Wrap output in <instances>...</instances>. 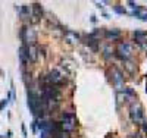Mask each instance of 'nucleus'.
I'll list each match as a JSON object with an SVG mask.
<instances>
[{"label": "nucleus", "instance_id": "1", "mask_svg": "<svg viewBox=\"0 0 147 138\" xmlns=\"http://www.w3.org/2000/svg\"><path fill=\"white\" fill-rule=\"evenodd\" d=\"M43 81H44V84H52V85L60 87L65 82V75L60 72L59 69H53V71H50L46 75Z\"/></svg>", "mask_w": 147, "mask_h": 138}, {"label": "nucleus", "instance_id": "2", "mask_svg": "<svg viewBox=\"0 0 147 138\" xmlns=\"http://www.w3.org/2000/svg\"><path fill=\"white\" fill-rule=\"evenodd\" d=\"M60 127L65 132H69V131H74L77 128V116L75 113L72 112H68V113H63L62 115V120H60Z\"/></svg>", "mask_w": 147, "mask_h": 138}, {"label": "nucleus", "instance_id": "3", "mask_svg": "<svg viewBox=\"0 0 147 138\" xmlns=\"http://www.w3.org/2000/svg\"><path fill=\"white\" fill-rule=\"evenodd\" d=\"M21 40L24 41V46L35 44L37 41V32L32 27H22L21 28Z\"/></svg>", "mask_w": 147, "mask_h": 138}, {"label": "nucleus", "instance_id": "4", "mask_svg": "<svg viewBox=\"0 0 147 138\" xmlns=\"http://www.w3.org/2000/svg\"><path fill=\"white\" fill-rule=\"evenodd\" d=\"M129 116L132 119V122L136 123H141L144 120V112H143V107L138 104V103H134L129 109Z\"/></svg>", "mask_w": 147, "mask_h": 138}, {"label": "nucleus", "instance_id": "5", "mask_svg": "<svg viewBox=\"0 0 147 138\" xmlns=\"http://www.w3.org/2000/svg\"><path fill=\"white\" fill-rule=\"evenodd\" d=\"M24 46V44H22ZM24 50H25V55L28 57L30 62H37L38 60V56H40V48L37 44H30V46H24Z\"/></svg>", "mask_w": 147, "mask_h": 138}, {"label": "nucleus", "instance_id": "6", "mask_svg": "<svg viewBox=\"0 0 147 138\" xmlns=\"http://www.w3.org/2000/svg\"><path fill=\"white\" fill-rule=\"evenodd\" d=\"M116 53L119 57L128 60L131 57V53H132V47L129 43H119L118 44V48H116Z\"/></svg>", "mask_w": 147, "mask_h": 138}, {"label": "nucleus", "instance_id": "7", "mask_svg": "<svg viewBox=\"0 0 147 138\" xmlns=\"http://www.w3.org/2000/svg\"><path fill=\"white\" fill-rule=\"evenodd\" d=\"M113 81H115V87L118 91H122V82H124V77H122V73L118 71V69H113Z\"/></svg>", "mask_w": 147, "mask_h": 138}, {"label": "nucleus", "instance_id": "8", "mask_svg": "<svg viewBox=\"0 0 147 138\" xmlns=\"http://www.w3.org/2000/svg\"><path fill=\"white\" fill-rule=\"evenodd\" d=\"M134 38L137 40V43H140V44H146V41H147V32H144V31H136L134 32Z\"/></svg>", "mask_w": 147, "mask_h": 138}, {"label": "nucleus", "instance_id": "9", "mask_svg": "<svg viewBox=\"0 0 147 138\" xmlns=\"http://www.w3.org/2000/svg\"><path fill=\"white\" fill-rule=\"evenodd\" d=\"M105 35L109 40H118V38H121V31L119 30H106Z\"/></svg>", "mask_w": 147, "mask_h": 138}, {"label": "nucleus", "instance_id": "10", "mask_svg": "<svg viewBox=\"0 0 147 138\" xmlns=\"http://www.w3.org/2000/svg\"><path fill=\"white\" fill-rule=\"evenodd\" d=\"M19 59H21V65H22L24 68L30 63V60H28V57H27V55H25V50H24V46L19 47Z\"/></svg>", "mask_w": 147, "mask_h": 138}, {"label": "nucleus", "instance_id": "11", "mask_svg": "<svg viewBox=\"0 0 147 138\" xmlns=\"http://www.w3.org/2000/svg\"><path fill=\"white\" fill-rule=\"evenodd\" d=\"M132 16H138L143 21H147V13H143V12H131Z\"/></svg>", "mask_w": 147, "mask_h": 138}, {"label": "nucleus", "instance_id": "12", "mask_svg": "<svg viewBox=\"0 0 147 138\" xmlns=\"http://www.w3.org/2000/svg\"><path fill=\"white\" fill-rule=\"evenodd\" d=\"M115 12H118V13H121V15H124V13H125V10L122 9L121 6H115Z\"/></svg>", "mask_w": 147, "mask_h": 138}, {"label": "nucleus", "instance_id": "13", "mask_svg": "<svg viewBox=\"0 0 147 138\" xmlns=\"http://www.w3.org/2000/svg\"><path fill=\"white\" fill-rule=\"evenodd\" d=\"M6 104H7V100H6V98H5V100H3V102H2V103H0V109H2V110H3V109H5V106H6Z\"/></svg>", "mask_w": 147, "mask_h": 138}, {"label": "nucleus", "instance_id": "14", "mask_svg": "<svg viewBox=\"0 0 147 138\" xmlns=\"http://www.w3.org/2000/svg\"><path fill=\"white\" fill-rule=\"evenodd\" d=\"M141 123H143V131H144V132H147V120H143Z\"/></svg>", "mask_w": 147, "mask_h": 138}, {"label": "nucleus", "instance_id": "15", "mask_svg": "<svg viewBox=\"0 0 147 138\" xmlns=\"http://www.w3.org/2000/svg\"><path fill=\"white\" fill-rule=\"evenodd\" d=\"M22 132H24V137H27V128H25V125L22 123Z\"/></svg>", "mask_w": 147, "mask_h": 138}]
</instances>
